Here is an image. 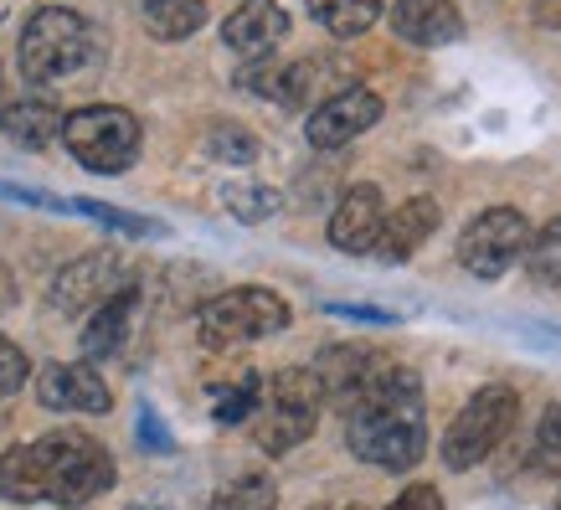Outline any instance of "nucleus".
I'll return each mask as SVG.
<instances>
[{
    "mask_svg": "<svg viewBox=\"0 0 561 510\" xmlns=\"http://www.w3.org/2000/svg\"><path fill=\"white\" fill-rule=\"evenodd\" d=\"M221 202H227V212L238 222H268L278 212V191L257 186V181H238V186L221 191Z\"/></svg>",
    "mask_w": 561,
    "mask_h": 510,
    "instance_id": "25",
    "label": "nucleus"
},
{
    "mask_svg": "<svg viewBox=\"0 0 561 510\" xmlns=\"http://www.w3.org/2000/svg\"><path fill=\"white\" fill-rule=\"evenodd\" d=\"M36 397L51 412H108L114 392L103 387V376L93 372V361H51L36 376Z\"/></svg>",
    "mask_w": 561,
    "mask_h": 510,
    "instance_id": "11",
    "label": "nucleus"
},
{
    "mask_svg": "<svg viewBox=\"0 0 561 510\" xmlns=\"http://www.w3.org/2000/svg\"><path fill=\"white\" fill-rule=\"evenodd\" d=\"M242 88H253V93L284 103V109H299L314 88V63H273L268 57V63H253L242 72Z\"/></svg>",
    "mask_w": 561,
    "mask_h": 510,
    "instance_id": "18",
    "label": "nucleus"
},
{
    "mask_svg": "<svg viewBox=\"0 0 561 510\" xmlns=\"http://www.w3.org/2000/svg\"><path fill=\"white\" fill-rule=\"evenodd\" d=\"M320 403H324V387L309 366L273 372L268 382H263V397H257V412H253L257 449H268V454L299 449V443L314 433V423H320Z\"/></svg>",
    "mask_w": 561,
    "mask_h": 510,
    "instance_id": "2",
    "label": "nucleus"
},
{
    "mask_svg": "<svg viewBox=\"0 0 561 510\" xmlns=\"http://www.w3.org/2000/svg\"><path fill=\"white\" fill-rule=\"evenodd\" d=\"M309 16L330 36H366L381 21V0H309Z\"/></svg>",
    "mask_w": 561,
    "mask_h": 510,
    "instance_id": "21",
    "label": "nucleus"
},
{
    "mask_svg": "<svg viewBox=\"0 0 561 510\" xmlns=\"http://www.w3.org/2000/svg\"><path fill=\"white\" fill-rule=\"evenodd\" d=\"M526 263H530V273H536V284H546V290L561 284V217H551L541 233L526 242Z\"/></svg>",
    "mask_w": 561,
    "mask_h": 510,
    "instance_id": "24",
    "label": "nucleus"
},
{
    "mask_svg": "<svg viewBox=\"0 0 561 510\" xmlns=\"http://www.w3.org/2000/svg\"><path fill=\"white\" fill-rule=\"evenodd\" d=\"M257 397H263V382H257V376H242L238 387H221L217 392V403H211V418H217V423H248V418H253L257 412Z\"/></svg>",
    "mask_w": 561,
    "mask_h": 510,
    "instance_id": "26",
    "label": "nucleus"
},
{
    "mask_svg": "<svg viewBox=\"0 0 561 510\" xmlns=\"http://www.w3.org/2000/svg\"><path fill=\"white\" fill-rule=\"evenodd\" d=\"M330 315H345V320H371V325L397 320V309H371V305H330Z\"/></svg>",
    "mask_w": 561,
    "mask_h": 510,
    "instance_id": "33",
    "label": "nucleus"
},
{
    "mask_svg": "<svg viewBox=\"0 0 561 510\" xmlns=\"http://www.w3.org/2000/svg\"><path fill=\"white\" fill-rule=\"evenodd\" d=\"M530 242V222L515 206H490L479 212L459 238V263L474 279H500L505 269H515V258L526 253Z\"/></svg>",
    "mask_w": 561,
    "mask_h": 510,
    "instance_id": "8",
    "label": "nucleus"
},
{
    "mask_svg": "<svg viewBox=\"0 0 561 510\" xmlns=\"http://www.w3.org/2000/svg\"><path fill=\"white\" fill-rule=\"evenodd\" d=\"M278 506V485L268 475H238L232 485H221L206 510H273Z\"/></svg>",
    "mask_w": 561,
    "mask_h": 510,
    "instance_id": "23",
    "label": "nucleus"
},
{
    "mask_svg": "<svg viewBox=\"0 0 561 510\" xmlns=\"http://www.w3.org/2000/svg\"><path fill=\"white\" fill-rule=\"evenodd\" d=\"M515 418H520V392L505 387V382L479 387L459 408V418L448 423V433H443V464H448V469H474V464H484L494 449L505 443Z\"/></svg>",
    "mask_w": 561,
    "mask_h": 510,
    "instance_id": "6",
    "label": "nucleus"
},
{
    "mask_svg": "<svg viewBox=\"0 0 561 510\" xmlns=\"http://www.w3.org/2000/svg\"><path fill=\"white\" fill-rule=\"evenodd\" d=\"M139 443H145V449H154V454H171V449H175L171 433L160 428V418H154L150 408H139Z\"/></svg>",
    "mask_w": 561,
    "mask_h": 510,
    "instance_id": "31",
    "label": "nucleus"
},
{
    "mask_svg": "<svg viewBox=\"0 0 561 510\" xmlns=\"http://www.w3.org/2000/svg\"><path fill=\"white\" fill-rule=\"evenodd\" d=\"M26 351L21 345H11V340H0V397H11V392H21V382H26Z\"/></svg>",
    "mask_w": 561,
    "mask_h": 510,
    "instance_id": "29",
    "label": "nucleus"
},
{
    "mask_svg": "<svg viewBox=\"0 0 561 510\" xmlns=\"http://www.w3.org/2000/svg\"><path fill=\"white\" fill-rule=\"evenodd\" d=\"M129 284H135V279H129L119 253H108V248H103V253H83L51 279V309L83 315V309H99L103 299H114V294L129 290Z\"/></svg>",
    "mask_w": 561,
    "mask_h": 510,
    "instance_id": "9",
    "label": "nucleus"
},
{
    "mask_svg": "<svg viewBox=\"0 0 561 510\" xmlns=\"http://www.w3.org/2000/svg\"><path fill=\"white\" fill-rule=\"evenodd\" d=\"M284 325H289V305L278 294L257 290V284H242V290H227L217 299H206L196 330H202L206 351H238L248 340L278 336Z\"/></svg>",
    "mask_w": 561,
    "mask_h": 510,
    "instance_id": "7",
    "label": "nucleus"
},
{
    "mask_svg": "<svg viewBox=\"0 0 561 510\" xmlns=\"http://www.w3.org/2000/svg\"><path fill=\"white\" fill-rule=\"evenodd\" d=\"M345 510H360V506H345Z\"/></svg>",
    "mask_w": 561,
    "mask_h": 510,
    "instance_id": "36",
    "label": "nucleus"
},
{
    "mask_svg": "<svg viewBox=\"0 0 561 510\" xmlns=\"http://www.w3.org/2000/svg\"><path fill=\"white\" fill-rule=\"evenodd\" d=\"M381 222H387L381 191L351 186L341 202H335V212H330V248H341V253H371Z\"/></svg>",
    "mask_w": 561,
    "mask_h": 510,
    "instance_id": "13",
    "label": "nucleus"
},
{
    "mask_svg": "<svg viewBox=\"0 0 561 510\" xmlns=\"http://www.w3.org/2000/svg\"><path fill=\"white\" fill-rule=\"evenodd\" d=\"M135 309H139V290H119L114 299H103L83 325V356L88 361H108L124 351V340H129V325H135Z\"/></svg>",
    "mask_w": 561,
    "mask_h": 510,
    "instance_id": "16",
    "label": "nucleus"
},
{
    "mask_svg": "<svg viewBox=\"0 0 561 510\" xmlns=\"http://www.w3.org/2000/svg\"><path fill=\"white\" fill-rule=\"evenodd\" d=\"M0 495H5V500H16V506L47 500L42 464H36V449H32V443H21V449H5V454H0Z\"/></svg>",
    "mask_w": 561,
    "mask_h": 510,
    "instance_id": "22",
    "label": "nucleus"
},
{
    "mask_svg": "<svg viewBox=\"0 0 561 510\" xmlns=\"http://www.w3.org/2000/svg\"><path fill=\"white\" fill-rule=\"evenodd\" d=\"M371 372H376V361L366 356L360 345H330V351L320 356V366H314V376H320L324 397H335L341 408H351V403H356Z\"/></svg>",
    "mask_w": 561,
    "mask_h": 510,
    "instance_id": "19",
    "label": "nucleus"
},
{
    "mask_svg": "<svg viewBox=\"0 0 561 510\" xmlns=\"http://www.w3.org/2000/svg\"><path fill=\"white\" fill-rule=\"evenodd\" d=\"M206 150L217 155V160L248 166V160H257V139L248 135V129H238V124H217V129L206 135Z\"/></svg>",
    "mask_w": 561,
    "mask_h": 510,
    "instance_id": "28",
    "label": "nucleus"
},
{
    "mask_svg": "<svg viewBox=\"0 0 561 510\" xmlns=\"http://www.w3.org/2000/svg\"><path fill=\"white\" fill-rule=\"evenodd\" d=\"M139 16L154 42H186L206 26V0H145Z\"/></svg>",
    "mask_w": 561,
    "mask_h": 510,
    "instance_id": "20",
    "label": "nucleus"
},
{
    "mask_svg": "<svg viewBox=\"0 0 561 510\" xmlns=\"http://www.w3.org/2000/svg\"><path fill=\"white\" fill-rule=\"evenodd\" d=\"M536 21L546 32H561V0H536Z\"/></svg>",
    "mask_w": 561,
    "mask_h": 510,
    "instance_id": "34",
    "label": "nucleus"
},
{
    "mask_svg": "<svg viewBox=\"0 0 561 510\" xmlns=\"http://www.w3.org/2000/svg\"><path fill=\"white\" fill-rule=\"evenodd\" d=\"M284 36H289V16H284L278 0H242L238 11L227 16V26H221V42L238 57H248V63H263Z\"/></svg>",
    "mask_w": 561,
    "mask_h": 510,
    "instance_id": "12",
    "label": "nucleus"
},
{
    "mask_svg": "<svg viewBox=\"0 0 561 510\" xmlns=\"http://www.w3.org/2000/svg\"><path fill=\"white\" fill-rule=\"evenodd\" d=\"M62 109L47 99H11L0 103V129H5V139H16L21 150H47L51 139L62 135Z\"/></svg>",
    "mask_w": 561,
    "mask_h": 510,
    "instance_id": "17",
    "label": "nucleus"
},
{
    "mask_svg": "<svg viewBox=\"0 0 561 510\" xmlns=\"http://www.w3.org/2000/svg\"><path fill=\"white\" fill-rule=\"evenodd\" d=\"M72 212H83V217L103 222V227H114V233H129V238H154V233H160V222L154 217L119 212V206H108V202H72Z\"/></svg>",
    "mask_w": 561,
    "mask_h": 510,
    "instance_id": "27",
    "label": "nucleus"
},
{
    "mask_svg": "<svg viewBox=\"0 0 561 510\" xmlns=\"http://www.w3.org/2000/svg\"><path fill=\"white\" fill-rule=\"evenodd\" d=\"M557 510H561V495H557Z\"/></svg>",
    "mask_w": 561,
    "mask_h": 510,
    "instance_id": "37",
    "label": "nucleus"
},
{
    "mask_svg": "<svg viewBox=\"0 0 561 510\" xmlns=\"http://www.w3.org/2000/svg\"><path fill=\"white\" fill-rule=\"evenodd\" d=\"M62 145L83 170L93 175H119L139 160V145H145V129L129 109H114V103H93V109H78L62 120Z\"/></svg>",
    "mask_w": 561,
    "mask_h": 510,
    "instance_id": "4",
    "label": "nucleus"
},
{
    "mask_svg": "<svg viewBox=\"0 0 561 510\" xmlns=\"http://www.w3.org/2000/svg\"><path fill=\"white\" fill-rule=\"evenodd\" d=\"M376 120H381V99H376L371 88H341V93H330V99L309 114L305 135L314 150H341V145H351L356 135H366Z\"/></svg>",
    "mask_w": 561,
    "mask_h": 510,
    "instance_id": "10",
    "label": "nucleus"
},
{
    "mask_svg": "<svg viewBox=\"0 0 561 510\" xmlns=\"http://www.w3.org/2000/svg\"><path fill=\"white\" fill-rule=\"evenodd\" d=\"M433 227H438V202H433V196H412V202H402L381 222L371 253L381 258V263H408V258L433 238Z\"/></svg>",
    "mask_w": 561,
    "mask_h": 510,
    "instance_id": "15",
    "label": "nucleus"
},
{
    "mask_svg": "<svg viewBox=\"0 0 561 510\" xmlns=\"http://www.w3.org/2000/svg\"><path fill=\"white\" fill-rule=\"evenodd\" d=\"M536 433H541L546 454H561V403H551V408L541 412V428H536Z\"/></svg>",
    "mask_w": 561,
    "mask_h": 510,
    "instance_id": "32",
    "label": "nucleus"
},
{
    "mask_svg": "<svg viewBox=\"0 0 561 510\" xmlns=\"http://www.w3.org/2000/svg\"><path fill=\"white\" fill-rule=\"evenodd\" d=\"M345 443L351 454L376 469H412L427 449V408L423 382L408 366H381L366 376L360 397L345 408Z\"/></svg>",
    "mask_w": 561,
    "mask_h": 510,
    "instance_id": "1",
    "label": "nucleus"
},
{
    "mask_svg": "<svg viewBox=\"0 0 561 510\" xmlns=\"http://www.w3.org/2000/svg\"><path fill=\"white\" fill-rule=\"evenodd\" d=\"M387 510H443V495L433 485H408Z\"/></svg>",
    "mask_w": 561,
    "mask_h": 510,
    "instance_id": "30",
    "label": "nucleus"
},
{
    "mask_svg": "<svg viewBox=\"0 0 561 510\" xmlns=\"http://www.w3.org/2000/svg\"><path fill=\"white\" fill-rule=\"evenodd\" d=\"M129 510H171V506H160V500H145V506H129Z\"/></svg>",
    "mask_w": 561,
    "mask_h": 510,
    "instance_id": "35",
    "label": "nucleus"
},
{
    "mask_svg": "<svg viewBox=\"0 0 561 510\" xmlns=\"http://www.w3.org/2000/svg\"><path fill=\"white\" fill-rule=\"evenodd\" d=\"M391 32L412 47H448L463 36V16L454 0H397L391 5Z\"/></svg>",
    "mask_w": 561,
    "mask_h": 510,
    "instance_id": "14",
    "label": "nucleus"
},
{
    "mask_svg": "<svg viewBox=\"0 0 561 510\" xmlns=\"http://www.w3.org/2000/svg\"><path fill=\"white\" fill-rule=\"evenodd\" d=\"M32 449L36 464H42L47 500H57V506H88V500H99L114 485V460L88 433H47Z\"/></svg>",
    "mask_w": 561,
    "mask_h": 510,
    "instance_id": "5",
    "label": "nucleus"
},
{
    "mask_svg": "<svg viewBox=\"0 0 561 510\" xmlns=\"http://www.w3.org/2000/svg\"><path fill=\"white\" fill-rule=\"evenodd\" d=\"M88 52H93V32H88V21L68 5H42L26 26H21V78H32V83H62L72 72L88 63Z\"/></svg>",
    "mask_w": 561,
    "mask_h": 510,
    "instance_id": "3",
    "label": "nucleus"
}]
</instances>
